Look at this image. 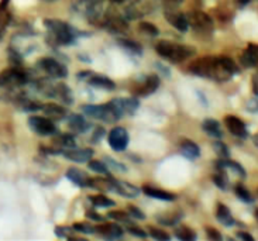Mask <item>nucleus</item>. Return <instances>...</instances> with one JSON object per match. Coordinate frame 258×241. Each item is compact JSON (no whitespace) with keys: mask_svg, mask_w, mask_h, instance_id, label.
Here are the masks:
<instances>
[{"mask_svg":"<svg viewBox=\"0 0 258 241\" xmlns=\"http://www.w3.org/2000/svg\"><path fill=\"white\" fill-rule=\"evenodd\" d=\"M155 51L161 58L168 59L169 62H174V64L186 61L188 58L194 56L195 54V49L192 47L171 41H160L155 45Z\"/></svg>","mask_w":258,"mask_h":241,"instance_id":"nucleus-3","label":"nucleus"},{"mask_svg":"<svg viewBox=\"0 0 258 241\" xmlns=\"http://www.w3.org/2000/svg\"><path fill=\"white\" fill-rule=\"evenodd\" d=\"M234 191H236V195H237L238 199H241L243 202H245V203H252V202H254L251 193L248 192L243 185H237Z\"/></svg>","mask_w":258,"mask_h":241,"instance_id":"nucleus-39","label":"nucleus"},{"mask_svg":"<svg viewBox=\"0 0 258 241\" xmlns=\"http://www.w3.org/2000/svg\"><path fill=\"white\" fill-rule=\"evenodd\" d=\"M72 228L75 230V233H81V234H93L95 233V227H92L88 223H75Z\"/></svg>","mask_w":258,"mask_h":241,"instance_id":"nucleus-41","label":"nucleus"},{"mask_svg":"<svg viewBox=\"0 0 258 241\" xmlns=\"http://www.w3.org/2000/svg\"><path fill=\"white\" fill-rule=\"evenodd\" d=\"M140 30L143 31V33H146L147 35H150V37H157L158 35V28L154 26L153 23H147V21H143V23H140Z\"/></svg>","mask_w":258,"mask_h":241,"instance_id":"nucleus-40","label":"nucleus"},{"mask_svg":"<svg viewBox=\"0 0 258 241\" xmlns=\"http://www.w3.org/2000/svg\"><path fill=\"white\" fill-rule=\"evenodd\" d=\"M113 192L119 193L127 199H136L141 193V189L130 184V182H126V180L113 179Z\"/></svg>","mask_w":258,"mask_h":241,"instance_id":"nucleus-12","label":"nucleus"},{"mask_svg":"<svg viewBox=\"0 0 258 241\" xmlns=\"http://www.w3.org/2000/svg\"><path fill=\"white\" fill-rule=\"evenodd\" d=\"M86 217L93 221H99V223H102V221L105 220V217L102 214H99L98 212H95V210H88L86 212Z\"/></svg>","mask_w":258,"mask_h":241,"instance_id":"nucleus-47","label":"nucleus"},{"mask_svg":"<svg viewBox=\"0 0 258 241\" xmlns=\"http://www.w3.org/2000/svg\"><path fill=\"white\" fill-rule=\"evenodd\" d=\"M67 178L72 182V184H75L79 188H88V180H89V176H88V173L82 171V169H79V168H75V166H71L67 169Z\"/></svg>","mask_w":258,"mask_h":241,"instance_id":"nucleus-20","label":"nucleus"},{"mask_svg":"<svg viewBox=\"0 0 258 241\" xmlns=\"http://www.w3.org/2000/svg\"><path fill=\"white\" fill-rule=\"evenodd\" d=\"M88 166H89V169L93 171V172L102 173V175H105V176H110V169H109V166L106 165L105 161L89 159V161H88Z\"/></svg>","mask_w":258,"mask_h":241,"instance_id":"nucleus-30","label":"nucleus"},{"mask_svg":"<svg viewBox=\"0 0 258 241\" xmlns=\"http://www.w3.org/2000/svg\"><path fill=\"white\" fill-rule=\"evenodd\" d=\"M74 10L91 23H99L103 19V0H78Z\"/></svg>","mask_w":258,"mask_h":241,"instance_id":"nucleus-5","label":"nucleus"},{"mask_svg":"<svg viewBox=\"0 0 258 241\" xmlns=\"http://www.w3.org/2000/svg\"><path fill=\"white\" fill-rule=\"evenodd\" d=\"M30 75L19 65H14L12 68H7L0 72V88L7 89H17L24 85L30 83Z\"/></svg>","mask_w":258,"mask_h":241,"instance_id":"nucleus-4","label":"nucleus"},{"mask_svg":"<svg viewBox=\"0 0 258 241\" xmlns=\"http://www.w3.org/2000/svg\"><path fill=\"white\" fill-rule=\"evenodd\" d=\"M86 82L89 83L91 86H93V88H98V89H103V90L116 89V83L113 82L110 78H107V76H103V75H95V74H92Z\"/></svg>","mask_w":258,"mask_h":241,"instance_id":"nucleus-21","label":"nucleus"},{"mask_svg":"<svg viewBox=\"0 0 258 241\" xmlns=\"http://www.w3.org/2000/svg\"><path fill=\"white\" fill-rule=\"evenodd\" d=\"M105 134H106L105 129H103V127H100V126H96V127L93 129V133H92V137H91L92 144H98V143H100V140H103Z\"/></svg>","mask_w":258,"mask_h":241,"instance_id":"nucleus-44","label":"nucleus"},{"mask_svg":"<svg viewBox=\"0 0 258 241\" xmlns=\"http://www.w3.org/2000/svg\"><path fill=\"white\" fill-rule=\"evenodd\" d=\"M224 124H226V127L229 129L231 134L236 136V137L245 138L248 136V131H247L244 122L236 117V116H226L224 117Z\"/></svg>","mask_w":258,"mask_h":241,"instance_id":"nucleus-15","label":"nucleus"},{"mask_svg":"<svg viewBox=\"0 0 258 241\" xmlns=\"http://www.w3.org/2000/svg\"><path fill=\"white\" fill-rule=\"evenodd\" d=\"M241 65L245 68H254L258 67V47L257 45H248V48L245 49L241 54L240 58Z\"/></svg>","mask_w":258,"mask_h":241,"instance_id":"nucleus-22","label":"nucleus"},{"mask_svg":"<svg viewBox=\"0 0 258 241\" xmlns=\"http://www.w3.org/2000/svg\"><path fill=\"white\" fill-rule=\"evenodd\" d=\"M181 213L178 214H158L157 216V221L162 224V226H168V227H171V226H175L178 221L181 220Z\"/></svg>","mask_w":258,"mask_h":241,"instance_id":"nucleus-33","label":"nucleus"},{"mask_svg":"<svg viewBox=\"0 0 258 241\" xmlns=\"http://www.w3.org/2000/svg\"><path fill=\"white\" fill-rule=\"evenodd\" d=\"M103 161L106 162V165L109 166V169H113V171H116V172H126L127 168L121 162H119V161H116V159H113L112 157H107L106 155L105 158H103Z\"/></svg>","mask_w":258,"mask_h":241,"instance_id":"nucleus-38","label":"nucleus"},{"mask_svg":"<svg viewBox=\"0 0 258 241\" xmlns=\"http://www.w3.org/2000/svg\"><path fill=\"white\" fill-rule=\"evenodd\" d=\"M89 202L96 207H112L116 205L114 200L105 196L103 193H99V195H95V196H89Z\"/></svg>","mask_w":258,"mask_h":241,"instance_id":"nucleus-31","label":"nucleus"},{"mask_svg":"<svg viewBox=\"0 0 258 241\" xmlns=\"http://www.w3.org/2000/svg\"><path fill=\"white\" fill-rule=\"evenodd\" d=\"M234 2H236V5H238L240 7H244L247 6L251 0H234Z\"/></svg>","mask_w":258,"mask_h":241,"instance_id":"nucleus-53","label":"nucleus"},{"mask_svg":"<svg viewBox=\"0 0 258 241\" xmlns=\"http://www.w3.org/2000/svg\"><path fill=\"white\" fill-rule=\"evenodd\" d=\"M88 188L96 189V191H100V192H113V178H110V176H106V178H89Z\"/></svg>","mask_w":258,"mask_h":241,"instance_id":"nucleus-24","label":"nucleus"},{"mask_svg":"<svg viewBox=\"0 0 258 241\" xmlns=\"http://www.w3.org/2000/svg\"><path fill=\"white\" fill-rule=\"evenodd\" d=\"M37 68L41 69L44 74H47L49 78H54V79H63L68 76V68L62 62L56 61L55 58L44 56L41 59H38Z\"/></svg>","mask_w":258,"mask_h":241,"instance_id":"nucleus-7","label":"nucleus"},{"mask_svg":"<svg viewBox=\"0 0 258 241\" xmlns=\"http://www.w3.org/2000/svg\"><path fill=\"white\" fill-rule=\"evenodd\" d=\"M175 237L182 241H192L196 238V233L189 227H178L175 230Z\"/></svg>","mask_w":258,"mask_h":241,"instance_id":"nucleus-35","label":"nucleus"},{"mask_svg":"<svg viewBox=\"0 0 258 241\" xmlns=\"http://www.w3.org/2000/svg\"><path fill=\"white\" fill-rule=\"evenodd\" d=\"M121 102H123V111H124V116H133L136 111L139 110L140 100L137 99V96L121 99Z\"/></svg>","mask_w":258,"mask_h":241,"instance_id":"nucleus-29","label":"nucleus"},{"mask_svg":"<svg viewBox=\"0 0 258 241\" xmlns=\"http://www.w3.org/2000/svg\"><path fill=\"white\" fill-rule=\"evenodd\" d=\"M189 72L215 82H227L233 76L237 75L238 67L227 56H203L189 65Z\"/></svg>","mask_w":258,"mask_h":241,"instance_id":"nucleus-1","label":"nucleus"},{"mask_svg":"<svg viewBox=\"0 0 258 241\" xmlns=\"http://www.w3.org/2000/svg\"><path fill=\"white\" fill-rule=\"evenodd\" d=\"M107 219H112L119 223H124V224H132V216L127 212H121V210H112L107 213Z\"/></svg>","mask_w":258,"mask_h":241,"instance_id":"nucleus-34","label":"nucleus"},{"mask_svg":"<svg viewBox=\"0 0 258 241\" xmlns=\"http://www.w3.org/2000/svg\"><path fill=\"white\" fill-rule=\"evenodd\" d=\"M203 131H206L209 134L210 137L213 138H222L223 137V133H222V129H220V124L217 123L216 120L213 118H208L205 120L202 124Z\"/></svg>","mask_w":258,"mask_h":241,"instance_id":"nucleus-27","label":"nucleus"},{"mask_svg":"<svg viewBox=\"0 0 258 241\" xmlns=\"http://www.w3.org/2000/svg\"><path fill=\"white\" fill-rule=\"evenodd\" d=\"M75 233V230L72 227H65V226H56L55 235L59 238H72V234Z\"/></svg>","mask_w":258,"mask_h":241,"instance_id":"nucleus-42","label":"nucleus"},{"mask_svg":"<svg viewBox=\"0 0 258 241\" xmlns=\"http://www.w3.org/2000/svg\"><path fill=\"white\" fill-rule=\"evenodd\" d=\"M213 148H215V151H216V154L220 158H229V155H230L229 148H227V145L224 144V143L220 141V138H216V141L213 143Z\"/></svg>","mask_w":258,"mask_h":241,"instance_id":"nucleus-37","label":"nucleus"},{"mask_svg":"<svg viewBox=\"0 0 258 241\" xmlns=\"http://www.w3.org/2000/svg\"><path fill=\"white\" fill-rule=\"evenodd\" d=\"M117 44H119L123 49H126L127 52H132L134 55H141V54H143V47L140 45L139 42L133 41V40H128V38H119Z\"/></svg>","mask_w":258,"mask_h":241,"instance_id":"nucleus-28","label":"nucleus"},{"mask_svg":"<svg viewBox=\"0 0 258 241\" xmlns=\"http://www.w3.org/2000/svg\"><path fill=\"white\" fill-rule=\"evenodd\" d=\"M255 217H257V220H258V210H257V212H255Z\"/></svg>","mask_w":258,"mask_h":241,"instance_id":"nucleus-55","label":"nucleus"},{"mask_svg":"<svg viewBox=\"0 0 258 241\" xmlns=\"http://www.w3.org/2000/svg\"><path fill=\"white\" fill-rule=\"evenodd\" d=\"M252 90H254L255 95H258V72L252 78Z\"/></svg>","mask_w":258,"mask_h":241,"instance_id":"nucleus-51","label":"nucleus"},{"mask_svg":"<svg viewBox=\"0 0 258 241\" xmlns=\"http://www.w3.org/2000/svg\"><path fill=\"white\" fill-rule=\"evenodd\" d=\"M127 210H128V214L132 216L133 219H139V220H144V219H146V214L143 213L139 207L128 205V206H127Z\"/></svg>","mask_w":258,"mask_h":241,"instance_id":"nucleus-46","label":"nucleus"},{"mask_svg":"<svg viewBox=\"0 0 258 241\" xmlns=\"http://www.w3.org/2000/svg\"><path fill=\"white\" fill-rule=\"evenodd\" d=\"M141 192L144 193L148 198H153V199L162 200V202H174L176 199L174 193L168 192V191H164V189H160V188H155V186L144 185Z\"/></svg>","mask_w":258,"mask_h":241,"instance_id":"nucleus-17","label":"nucleus"},{"mask_svg":"<svg viewBox=\"0 0 258 241\" xmlns=\"http://www.w3.org/2000/svg\"><path fill=\"white\" fill-rule=\"evenodd\" d=\"M54 97L61 100L65 104L74 103V96H72V90L65 85V83H55L54 88Z\"/></svg>","mask_w":258,"mask_h":241,"instance_id":"nucleus-25","label":"nucleus"},{"mask_svg":"<svg viewBox=\"0 0 258 241\" xmlns=\"http://www.w3.org/2000/svg\"><path fill=\"white\" fill-rule=\"evenodd\" d=\"M160 86V78L157 75H150L144 78V81L137 83V88L133 89V93L136 96H148L153 95Z\"/></svg>","mask_w":258,"mask_h":241,"instance_id":"nucleus-10","label":"nucleus"},{"mask_svg":"<svg viewBox=\"0 0 258 241\" xmlns=\"http://www.w3.org/2000/svg\"><path fill=\"white\" fill-rule=\"evenodd\" d=\"M107 141H109V145H110V148H112L113 151L121 152L127 148L128 141H130V136H128L126 129H123V127H114L109 133Z\"/></svg>","mask_w":258,"mask_h":241,"instance_id":"nucleus-9","label":"nucleus"},{"mask_svg":"<svg viewBox=\"0 0 258 241\" xmlns=\"http://www.w3.org/2000/svg\"><path fill=\"white\" fill-rule=\"evenodd\" d=\"M165 20L178 31L185 33L188 31L189 28V21H188V14L179 13V12H174V10H169L165 12Z\"/></svg>","mask_w":258,"mask_h":241,"instance_id":"nucleus-14","label":"nucleus"},{"mask_svg":"<svg viewBox=\"0 0 258 241\" xmlns=\"http://www.w3.org/2000/svg\"><path fill=\"white\" fill-rule=\"evenodd\" d=\"M42 111H44L45 117L51 118L52 122H58V120H63L65 117H68V110L58 103L44 104Z\"/></svg>","mask_w":258,"mask_h":241,"instance_id":"nucleus-18","label":"nucleus"},{"mask_svg":"<svg viewBox=\"0 0 258 241\" xmlns=\"http://www.w3.org/2000/svg\"><path fill=\"white\" fill-rule=\"evenodd\" d=\"M179 150H181V154L183 157H186L188 159H196L199 155H201V148L199 145L190 141L188 138L182 140L181 144H179Z\"/></svg>","mask_w":258,"mask_h":241,"instance_id":"nucleus-23","label":"nucleus"},{"mask_svg":"<svg viewBox=\"0 0 258 241\" xmlns=\"http://www.w3.org/2000/svg\"><path fill=\"white\" fill-rule=\"evenodd\" d=\"M237 237L238 238H243V240H247V241H252L254 240V237L250 234H247V233H243V231H240V233H237Z\"/></svg>","mask_w":258,"mask_h":241,"instance_id":"nucleus-52","label":"nucleus"},{"mask_svg":"<svg viewBox=\"0 0 258 241\" xmlns=\"http://www.w3.org/2000/svg\"><path fill=\"white\" fill-rule=\"evenodd\" d=\"M28 127L31 131H34L38 136H54L56 134V126L55 123L48 117H42V116H31L28 117Z\"/></svg>","mask_w":258,"mask_h":241,"instance_id":"nucleus-8","label":"nucleus"},{"mask_svg":"<svg viewBox=\"0 0 258 241\" xmlns=\"http://www.w3.org/2000/svg\"><path fill=\"white\" fill-rule=\"evenodd\" d=\"M247 110L251 111V113H258V100L257 99H251V100H248V103H247Z\"/></svg>","mask_w":258,"mask_h":241,"instance_id":"nucleus-48","label":"nucleus"},{"mask_svg":"<svg viewBox=\"0 0 258 241\" xmlns=\"http://www.w3.org/2000/svg\"><path fill=\"white\" fill-rule=\"evenodd\" d=\"M42 2H47V3H51V2H56V0H42Z\"/></svg>","mask_w":258,"mask_h":241,"instance_id":"nucleus-54","label":"nucleus"},{"mask_svg":"<svg viewBox=\"0 0 258 241\" xmlns=\"http://www.w3.org/2000/svg\"><path fill=\"white\" fill-rule=\"evenodd\" d=\"M68 127L71 131L77 133V134H84L86 131L91 130V123L82 116V114H78V113H71L68 116Z\"/></svg>","mask_w":258,"mask_h":241,"instance_id":"nucleus-16","label":"nucleus"},{"mask_svg":"<svg viewBox=\"0 0 258 241\" xmlns=\"http://www.w3.org/2000/svg\"><path fill=\"white\" fill-rule=\"evenodd\" d=\"M213 182L222 191H226L229 188V179L226 176V172H224L223 168H219V172L213 175Z\"/></svg>","mask_w":258,"mask_h":241,"instance_id":"nucleus-36","label":"nucleus"},{"mask_svg":"<svg viewBox=\"0 0 258 241\" xmlns=\"http://www.w3.org/2000/svg\"><path fill=\"white\" fill-rule=\"evenodd\" d=\"M55 144L61 147V150H67V148H74L77 147V141L72 134H59L55 137Z\"/></svg>","mask_w":258,"mask_h":241,"instance_id":"nucleus-32","label":"nucleus"},{"mask_svg":"<svg viewBox=\"0 0 258 241\" xmlns=\"http://www.w3.org/2000/svg\"><path fill=\"white\" fill-rule=\"evenodd\" d=\"M61 155L65 157L67 159H70L72 162H88L89 159L93 158V150L91 148H67L62 150Z\"/></svg>","mask_w":258,"mask_h":241,"instance_id":"nucleus-11","label":"nucleus"},{"mask_svg":"<svg viewBox=\"0 0 258 241\" xmlns=\"http://www.w3.org/2000/svg\"><path fill=\"white\" fill-rule=\"evenodd\" d=\"M127 231L132 235H134V237H139V238H146L147 235H148L143 228L137 227V226H133V224L127 226Z\"/></svg>","mask_w":258,"mask_h":241,"instance_id":"nucleus-45","label":"nucleus"},{"mask_svg":"<svg viewBox=\"0 0 258 241\" xmlns=\"http://www.w3.org/2000/svg\"><path fill=\"white\" fill-rule=\"evenodd\" d=\"M183 0H162V3L165 5L169 9H174V7H178L181 5Z\"/></svg>","mask_w":258,"mask_h":241,"instance_id":"nucleus-49","label":"nucleus"},{"mask_svg":"<svg viewBox=\"0 0 258 241\" xmlns=\"http://www.w3.org/2000/svg\"><path fill=\"white\" fill-rule=\"evenodd\" d=\"M189 27L194 28V31L199 35H210L213 33V20L210 19L209 14L195 10L188 14Z\"/></svg>","mask_w":258,"mask_h":241,"instance_id":"nucleus-6","label":"nucleus"},{"mask_svg":"<svg viewBox=\"0 0 258 241\" xmlns=\"http://www.w3.org/2000/svg\"><path fill=\"white\" fill-rule=\"evenodd\" d=\"M44 27L48 30L49 41L56 45H71L75 44L79 35H88L79 31L74 26L56 19H45Z\"/></svg>","mask_w":258,"mask_h":241,"instance_id":"nucleus-2","label":"nucleus"},{"mask_svg":"<svg viewBox=\"0 0 258 241\" xmlns=\"http://www.w3.org/2000/svg\"><path fill=\"white\" fill-rule=\"evenodd\" d=\"M10 2L12 0H0V40L6 34V30L12 21V12H10Z\"/></svg>","mask_w":258,"mask_h":241,"instance_id":"nucleus-19","label":"nucleus"},{"mask_svg":"<svg viewBox=\"0 0 258 241\" xmlns=\"http://www.w3.org/2000/svg\"><path fill=\"white\" fill-rule=\"evenodd\" d=\"M148 233H150V235H151L153 238H155V240H158V241H168L169 238H171L169 234H167L165 231H162V230H160V228L148 227Z\"/></svg>","mask_w":258,"mask_h":241,"instance_id":"nucleus-43","label":"nucleus"},{"mask_svg":"<svg viewBox=\"0 0 258 241\" xmlns=\"http://www.w3.org/2000/svg\"><path fill=\"white\" fill-rule=\"evenodd\" d=\"M95 233L103 238L116 240V238L123 237V228L117 224V221L116 223H103V224H99L95 227Z\"/></svg>","mask_w":258,"mask_h":241,"instance_id":"nucleus-13","label":"nucleus"},{"mask_svg":"<svg viewBox=\"0 0 258 241\" xmlns=\"http://www.w3.org/2000/svg\"><path fill=\"white\" fill-rule=\"evenodd\" d=\"M208 237L210 240H222L220 233H217L216 230H213V228H208Z\"/></svg>","mask_w":258,"mask_h":241,"instance_id":"nucleus-50","label":"nucleus"},{"mask_svg":"<svg viewBox=\"0 0 258 241\" xmlns=\"http://www.w3.org/2000/svg\"><path fill=\"white\" fill-rule=\"evenodd\" d=\"M216 217H217V220L220 221L223 226H226V227H230V226H233V224H234L233 214L230 213L229 207L224 206L223 203H217Z\"/></svg>","mask_w":258,"mask_h":241,"instance_id":"nucleus-26","label":"nucleus"}]
</instances>
